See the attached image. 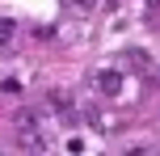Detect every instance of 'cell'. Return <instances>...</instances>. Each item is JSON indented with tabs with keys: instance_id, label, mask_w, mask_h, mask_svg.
Segmentation results:
<instances>
[{
	"instance_id": "cell-1",
	"label": "cell",
	"mask_w": 160,
	"mask_h": 156,
	"mask_svg": "<svg viewBox=\"0 0 160 156\" xmlns=\"http://www.w3.org/2000/svg\"><path fill=\"white\" fill-rule=\"evenodd\" d=\"M88 80H93V89L101 93V97H118V93H122V72H118V68H97Z\"/></svg>"
},
{
	"instance_id": "cell-7",
	"label": "cell",
	"mask_w": 160,
	"mask_h": 156,
	"mask_svg": "<svg viewBox=\"0 0 160 156\" xmlns=\"http://www.w3.org/2000/svg\"><path fill=\"white\" fill-rule=\"evenodd\" d=\"M13 30H17V25L8 21V17H0V42H8V38H13Z\"/></svg>"
},
{
	"instance_id": "cell-8",
	"label": "cell",
	"mask_w": 160,
	"mask_h": 156,
	"mask_svg": "<svg viewBox=\"0 0 160 156\" xmlns=\"http://www.w3.org/2000/svg\"><path fill=\"white\" fill-rule=\"evenodd\" d=\"M76 4H80V8H93V4H97V0H76Z\"/></svg>"
},
{
	"instance_id": "cell-3",
	"label": "cell",
	"mask_w": 160,
	"mask_h": 156,
	"mask_svg": "<svg viewBox=\"0 0 160 156\" xmlns=\"http://www.w3.org/2000/svg\"><path fill=\"white\" fill-rule=\"evenodd\" d=\"M17 143H21V148H47V135L38 131V127H21V131H17Z\"/></svg>"
},
{
	"instance_id": "cell-2",
	"label": "cell",
	"mask_w": 160,
	"mask_h": 156,
	"mask_svg": "<svg viewBox=\"0 0 160 156\" xmlns=\"http://www.w3.org/2000/svg\"><path fill=\"white\" fill-rule=\"evenodd\" d=\"M47 106L63 118V127H76V106H72V97H68L63 89H51V93H47Z\"/></svg>"
},
{
	"instance_id": "cell-5",
	"label": "cell",
	"mask_w": 160,
	"mask_h": 156,
	"mask_svg": "<svg viewBox=\"0 0 160 156\" xmlns=\"http://www.w3.org/2000/svg\"><path fill=\"white\" fill-rule=\"evenodd\" d=\"M13 127H17V131H21V127H42V123H38V110H17Z\"/></svg>"
},
{
	"instance_id": "cell-4",
	"label": "cell",
	"mask_w": 160,
	"mask_h": 156,
	"mask_svg": "<svg viewBox=\"0 0 160 156\" xmlns=\"http://www.w3.org/2000/svg\"><path fill=\"white\" fill-rule=\"evenodd\" d=\"M122 55H127V68H139V72H143V68H152V59H148V51H139V47L122 51Z\"/></svg>"
},
{
	"instance_id": "cell-6",
	"label": "cell",
	"mask_w": 160,
	"mask_h": 156,
	"mask_svg": "<svg viewBox=\"0 0 160 156\" xmlns=\"http://www.w3.org/2000/svg\"><path fill=\"white\" fill-rule=\"evenodd\" d=\"M0 93H4V97H21V80L4 76V80H0Z\"/></svg>"
}]
</instances>
